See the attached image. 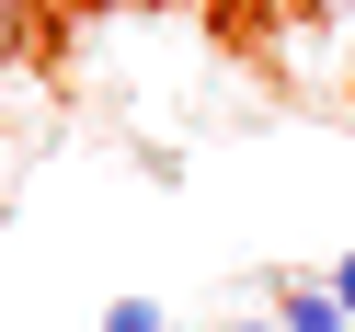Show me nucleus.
Segmentation results:
<instances>
[{"instance_id": "obj_1", "label": "nucleus", "mask_w": 355, "mask_h": 332, "mask_svg": "<svg viewBox=\"0 0 355 332\" xmlns=\"http://www.w3.org/2000/svg\"><path fill=\"white\" fill-rule=\"evenodd\" d=\"M275 332H355V309L332 298V275H321V286L298 275V286H286V298H275Z\"/></svg>"}, {"instance_id": "obj_2", "label": "nucleus", "mask_w": 355, "mask_h": 332, "mask_svg": "<svg viewBox=\"0 0 355 332\" xmlns=\"http://www.w3.org/2000/svg\"><path fill=\"white\" fill-rule=\"evenodd\" d=\"M35 24H46V12H35V0H0V69H12V58L35 46Z\"/></svg>"}, {"instance_id": "obj_3", "label": "nucleus", "mask_w": 355, "mask_h": 332, "mask_svg": "<svg viewBox=\"0 0 355 332\" xmlns=\"http://www.w3.org/2000/svg\"><path fill=\"white\" fill-rule=\"evenodd\" d=\"M103 332H172V309H161V298H115V309H103Z\"/></svg>"}, {"instance_id": "obj_4", "label": "nucleus", "mask_w": 355, "mask_h": 332, "mask_svg": "<svg viewBox=\"0 0 355 332\" xmlns=\"http://www.w3.org/2000/svg\"><path fill=\"white\" fill-rule=\"evenodd\" d=\"M332 298H344V309H355V252H344V263H332Z\"/></svg>"}, {"instance_id": "obj_5", "label": "nucleus", "mask_w": 355, "mask_h": 332, "mask_svg": "<svg viewBox=\"0 0 355 332\" xmlns=\"http://www.w3.org/2000/svg\"><path fill=\"white\" fill-rule=\"evenodd\" d=\"M218 332H275V321H218Z\"/></svg>"}, {"instance_id": "obj_6", "label": "nucleus", "mask_w": 355, "mask_h": 332, "mask_svg": "<svg viewBox=\"0 0 355 332\" xmlns=\"http://www.w3.org/2000/svg\"><path fill=\"white\" fill-rule=\"evenodd\" d=\"M309 12H355V0H309Z\"/></svg>"}, {"instance_id": "obj_7", "label": "nucleus", "mask_w": 355, "mask_h": 332, "mask_svg": "<svg viewBox=\"0 0 355 332\" xmlns=\"http://www.w3.org/2000/svg\"><path fill=\"white\" fill-rule=\"evenodd\" d=\"M35 12H58V0H35Z\"/></svg>"}]
</instances>
